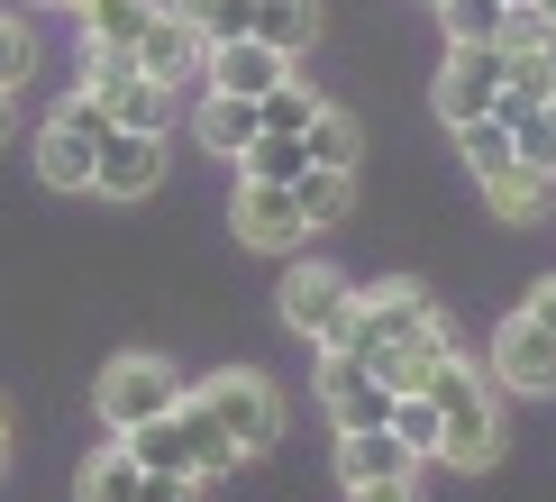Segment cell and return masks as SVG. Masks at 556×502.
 <instances>
[{
	"mask_svg": "<svg viewBox=\"0 0 556 502\" xmlns=\"http://www.w3.org/2000/svg\"><path fill=\"white\" fill-rule=\"evenodd\" d=\"M429 101H438V120H447V137L475 128V120H493V101H502V46H447Z\"/></svg>",
	"mask_w": 556,
	"mask_h": 502,
	"instance_id": "obj_10",
	"label": "cell"
},
{
	"mask_svg": "<svg viewBox=\"0 0 556 502\" xmlns=\"http://www.w3.org/2000/svg\"><path fill=\"white\" fill-rule=\"evenodd\" d=\"M155 183H165V137L110 128V147H101V174H91V192H101V201H147Z\"/></svg>",
	"mask_w": 556,
	"mask_h": 502,
	"instance_id": "obj_15",
	"label": "cell"
},
{
	"mask_svg": "<svg viewBox=\"0 0 556 502\" xmlns=\"http://www.w3.org/2000/svg\"><path fill=\"white\" fill-rule=\"evenodd\" d=\"M520 10H502V0H438V28H447V46H502V28H511Z\"/></svg>",
	"mask_w": 556,
	"mask_h": 502,
	"instance_id": "obj_24",
	"label": "cell"
},
{
	"mask_svg": "<svg viewBox=\"0 0 556 502\" xmlns=\"http://www.w3.org/2000/svg\"><path fill=\"white\" fill-rule=\"evenodd\" d=\"M520 311H529V319H539V329L556 338V274H539V284H529V302H520Z\"/></svg>",
	"mask_w": 556,
	"mask_h": 502,
	"instance_id": "obj_32",
	"label": "cell"
},
{
	"mask_svg": "<svg viewBox=\"0 0 556 502\" xmlns=\"http://www.w3.org/2000/svg\"><path fill=\"white\" fill-rule=\"evenodd\" d=\"M201 64H211V37H201L182 10H155V28L137 37V74L165 83L174 101H182V91H201Z\"/></svg>",
	"mask_w": 556,
	"mask_h": 502,
	"instance_id": "obj_13",
	"label": "cell"
},
{
	"mask_svg": "<svg viewBox=\"0 0 556 502\" xmlns=\"http://www.w3.org/2000/svg\"><path fill=\"white\" fill-rule=\"evenodd\" d=\"M429 10H438V0H429Z\"/></svg>",
	"mask_w": 556,
	"mask_h": 502,
	"instance_id": "obj_39",
	"label": "cell"
},
{
	"mask_svg": "<svg viewBox=\"0 0 556 502\" xmlns=\"http://www.w3.org/2000/svg\"><path fill=\"white\" fill-rule=\"evenodd\" d=\"M83 91L101 101L110 128H137V137H165L174 128V91L137 74V55H83Z\"/></svg>",
	"mask_w": 556,
	"mask_h": 502,
	"instance_id": "obj_8",
	"label": "cell"
},
{
	"mask_svg": "<svg viewBox=\"0 0 556 502\" xmlns=\"http://www.w3.org/2000/svg\"><path fill=\"white\" fill-rule=\"evenodd\" d=\"M338 356H356L365 375L383 384V393H420L438 365L456 356V319L429 302L410 274H392V284H356V302H346V329L329 338Z\"/></svg>",
	"mask_w": 556,
	"mask_h": 502,
	"instance_id": "obj_1",
	"label": "cell"
},
{
	"mask_svg": "<svg viewBox=\"0 0 556 502\" xmlns=\"http://www.w3.org/2000/svg\"><path fill=\"white\" fill-rule=\"evenodd\" d=\"M192 402L228 429L238 456H265L274 439H283V393H274V375H256V365H219V375H201Z\"/></svg>",
	"mask_w": 556,
	"mask_h": 502,
	"instance_id": "obj_6",
	"label": "cell"
},
{
	"mask_svg": "<svg viewBox=\"0 0 556 502\" xmlns=\"http://www.w3.org/2000/svg\"><path fill=\"white\" fill-rule=\"evenodd\" d=\"M256 37L283 46V55H301V46L319 37V0H256Z\"/></svg>",
	"mask_w": 556,
	"mask_h": 502,
	"instance_id": "obj_25",
	"label": "cell"
},
{
	"mask_svg": "<svg viewBox=\"0 0 556 502\" xmlns=\"http://www.w3.org/2000/svg\"><path fill=\"white\" fill-rule=\"evenodd\" d=\"M346 502H420V475H392V485H356Z\"/></svg>",
	"mask_w": 556,
	"mask_h": 502,
	"instance_id": "obj_31",
	"label": "cell"
},
{
	"mask_svg": "<svg viewBox=\"0 0 556 502\" xmlns=\"http://www.w3.org/2000/svg\"><path fill=\"white\" fill-rule=\"evenodd\" d=\"M346 302H356V284H346L338 265H292L283 274V292H274V311H283V329L292 338H311V348H329V338L346 329Z\"/></svg>",
	"mask_w": 556,
	"mask_h": 502,
	"instance_id": "obj_11",
	"label": "cell"
},
{
	"mask_svg": "<svg viewBox=\"0 0 556 502\" xmlns=\"http://www.w3.org/2000/svg\"><path fill=\"white\" fill-rule=\"evenodd\" d=\"M192 137H201L211 155H228V165H238V155L265 137V120H256V101H228V91H192Z\"/></svg>",
	"mask_w": 556,
	"mask_h": 502,
	"instance_id": "obj_18",
	"label": "cell"
},
{
	"mask_svg": "<svg viewBox=\"0 0 556 502\" xmlns=\"http://www.w3.org/2000/svg\"><path fill=\"white\" fill-rule=\"evenodd\" d=\"M301 155H311L319 174H356V155H365V128H356V110H319L311 128H301Z\"/></svg>",
	"mask_w": 556,
	"mask_h": 502,
	"instance_id": "obj_20",
	"label": "cell"
},
{
	"mask_svg": "<svg viewBox=\"0 0 556 502\" xmlns=\"http://www.w3.org/2000/svg\"><path fill=\"white\" fill-rule=\"evenodd\" d=\"M238 238L256 247V256H283V247L311 238V228H301L292 183H238Z\"/></svg>",
	"mask_w": 556,
	"mask_h": 502,
	"instance_id": "obj_16",
	"label": "cell"
},
{
	"mask_svg": "<svg viewBox=\"0 0 556 502\" xmlns=\"http://www.w3.org/2000/svg\"><path fill=\"white\" fill-rule=\"evenodd\" d=\"M128 456L147 475H192V485H211V475H228V466H247L238 448H228V429L201 411L192 393H182L165 421H147V429H128Z\"/></svg>",
	"mask_w": 556,
	"mask_h": 502,
	"instance_id": "obj_4",
	"label": "cell"
},
{
	"mask_svg": "<svg viewBox=\"0 0 556 502\" xmlns=\"http://www.w3.org/2000/svg\"><path fill=\"white\" fill-rule=\"evenodd\" d=\"M301 174H311L301 137H256V147L238 155V183H301Z\"/></svg>",
	"mask_w": 556,
	"mask_h": 502,
	"instance_id": "obj_27",
	"label": "cell"
},
{
	"mask_svg": "<svg viewBox=\"0 0 556 502\" xmlns=\"http://www.w3.org/2000/svg\"><path fill=\"white\" fill-rule=\"evenodd\" d=\"M37 10H64V0H37Z\"/></svg>",
	"mask_w": 556,
	"mask_h": 502,
	"instance_id": "obj_37",
	"label": "cell"
},
{
	"mask_svg": "<svg viewBox=\"0 0 556 502\" xmlns=\"http://www.w3.org/2000/svg\"><path fill=\"white\" fill-rule=\"evenodd\" d=\"M292 201H301V228H311V238H319V228H338L346 211H356V174H301L292 183Z\"/></svg>",
	"mask_w": 556,
	"mask_h": 502,
	"instance_id": "obj_22",
	"label": "cell"
},
{
	"mask_svg": "<svg viewBox=\"0 0 556 502\" xmlns=\"http://www.w3.org/2000/svg\"><path fill=\"white\" fill-rule=\"evenodd\" d=\"M547 120H556V91H547Z\"/></svg>",
	"mask_w": 556,
	"mask_h": 502,
	"instance_id": "obj_38",
	"label": "cell"
},
{
	"mask_svg": "<svg viewBox=\"0 0 556 502\" xmlns=\"http://www.w3.org/2000/svg\"><path fill=\"white\" fill-rule=\"evenodd\" d=\"M529 10H539V18H547V28H556V0H529Z\"/></svg>",
	"mask_w": 556,
	"mask_h": 502,
	"instance_id": "obj_35",
	"label": "cell"
},
{
	"mask_svg": "<svg viewBox=\"0 0 556 502\" xmlns=\"http://www.w3.org/2000/svg\"><path fill=\"white\" fill-rule=\"evenodd\" d=\"M420 393H429V411H438V456H429V466L483 475V466L502 456V393H493V375L466 365V356H447Z\"/></svg>",
	"mask_w": 556,
	"mask_h": 502,
	"instance_id": "obj_2",
	"label": "cell"
},
{
	"mask_svg": "<svg viewBox=\"0 0 556 502\" xmlns=\"http://www.w3.org/2000/svg\"><path fill=\"white\" fill-rule=\"evenodd\" d=\"M182 393H192V384H182L155 348H119V356L101 365V384H91V411H101V429H110V439H128V429L165 421Z\"/></svg>",
	"mask_w": 556,
	"mask_h": 502,
	"instance_id": "obj_5",
	"label": "cell"
},
{
	"mask_svg": "<svg viewBox=\"0 0 556 502\" xmlns=\"http://www.w3.org/2000/svg\"><path fill=\"white\" fill-rule=\"evenodd\" d=\"M128 502H201V485H192V475H137Z\"/></svg>",
	"mask_w": 556,
	"mask_h": 502,
	"instance_id": "obj_30",
	"label": "cell"
},
{
	"mask_svg": "<svg viewBox=\"0 0 556 502\" xmlns=\"http://www.w3.org/2000/svg\"><path fill=\"white\" fill-rule=\"evenodd\" d=\"M101 147H110V120L91 91H64L55 110H46L37 128V174L55 183V192H91V174H101Z\"/></svg>",
	"mask_w": 556,
	"mask_h": 502,
	"instance_id": "obj_7",
	"label": "cell"
},
{
	"mask_svg": "<svg viewBox=\"0 0 556 502\" xmlns=\"http://www.w3.org/2000/svg\"><path fill=\"white\" fill-rule=\"evenodd\" d=\"M0 466H10V402H0Z\"/></svg>",
	"mask_w": 556,
	"mask_h": 502,
	"instance_id": "obj_33",
	"label": "cell"
},
{
	"mask_svg": "<svg viewBox=\"0 0 556 502\" xmlns=\"http://www.w3.org/2000/svg\"><path fill=\"white\" fill-rule=\"evenodd\" d=\"M319 110H329V91H319V83H274L265 91V101H256V120H265V137H301V128H311L319 120Z\"/></svg>",
	"mask_w": 556,
	"mask_h": 502,
	"instance_id": "obj_23",
	"label": "cell"
},
{
	"mask_svg": "<svg viewBox=\"0 0 556 502\" xmlns=\"http://www.w3.org/2000/svg\"><path fill=\"white\" fill-rule=\"evenodd\" d=\"M502 128H511V147H520L529 165H539V174L556 183V120H547V110H511Z\"/></svg>",
	"mask_w": 556,
	"mask_h": 502,
	"instance_id": "obj_29",
	"label": "cell"
},
{
	"mask_svg": "<svg viewBox=\"0 0 556 502\" xmlns=\"http://www.w3.org/2000/svg\"><path fill=\"white\" fill-rule=\"evenodd\" d=\"M37 83V28H28V10H0V91H28Z\"/></svg>",
	"mask_w": 556,
	"mask_h": 502,
	"instance_id": "obj_26",
	"label": "cell"
},
{
	"mask_svg": "<svg viewBox=\"0 0 556 502\" xmlns=\"http://www.w3.org/2000/svg\"><path fill=\"white\" fill-rule=\"evenodd\" d=\"M392 475H420V456H410L392 429H338V485H392Z\"/></svg>",
	"mask_w": 556,
	"mask_h": 502,
	"instance_id": "obj_17",
	"label": "cell"
},
{
	"mask_svg": "<svg viewBox=\"0 0 556 502\" xmlns=\"http://www.w3.org/2000/svg\"><path fill=\"white\" fill-rule=\"evenodd\" d=\"M83 28V55H137V37L155 28V0H91V10H74Z\"/></svg>",
	"mask_w": 556,
	"mask_h": 502,
	"instance_id": "obj_19",
	"label": "cell"
},
{
	"mask_svg": "<svg viewBox=\"0 0 556 502\" xmlns=\"http://www.w3.org/2000/svg\"><path fill=\"white\" fill-rule=\"evenodd\" d=\"M502 10H529V0H502Z\"/></svg>",
	"mask_w": 556,
	"mask_h": 502,
	"instance_id": "obj_36",
	"label": "cell"
},
{
	"mask_svg": "<svg viewBox=\"0 0 556 502\" xmlns=\"http://www.w3.org/2000/svg\"><path fill=\"white\" fill-rule=\"evenodd\" d=\"M456 155H466V174H475V192H483V211H493L502 228H529L547 211V192L556 183L529 165V155L511 147V128L502 120H475V128H456Z\"/></svg>",
	"mask_w": 556,
	"mask_h": 502,
	"instance_id": "obj_3",
	"label": "cell"
},
{
	"mask_svg": "<svg viewBox=\"0 0 556 502\" xmlns=\"http://www.w3.org/2000/svg\"><path fill=\"white\" fill-rule=\"evenodd\" d=\"M10 110H18V101H10V91H0V137H10Z\"/></svg>",
	"mask_w": 556,
	"mask_h": 502,
	"instance_id": "obj_34",
	"label": "cell"
},
{
	"mask_svg": "<svg viewBox=\"0 0 556 502\" xmlns=\"http://www.w3.org/2000/svg\"><path fill=\"white\" fill-rule=\"evenodd\" d=\"M483 375H493V393L502 402H547L556 393V338L539 329L529 311H502V329H493V348H483Z\"/></svg>",
	"mask_w": 556,
	"mask_h": 502,
	"instance_id": "obj_9",
	"label": "cell"
},
{
	"mask_svg": "<svg viewBox=\"0 0 556 502\" xmlns=\"http://www.w3.org/2000/svg\"><path fill=\"white\" fill-rule=\"evenodd\" d=\"M137 456H128V439H110V448H91L83 456V475H74V502H128L137 493Z\"/></svg>",
	"mask_w": 556,
	"mask_h": 502,
	"instance_id": "obj_21",
	"label": "cell"
},
{
	"mask_svg": "<svg viewBox=\"0 0 556 502\" xmlns=\"http://www.w3.org/2000/svg\"><path fill=\"white\" fill-rule=\"evenodd\" d=\"M392 439H402L410 456H438V411H429V393H392Z\"/></svg>",
	"mask_w": 556,
	"mask_h": 502,
	"instance_id": "obj_28",
	"label": "cell"
},
{
	"mask_svg": "<svg viewBox=\"0 0 556 502\" xmlns=\"http://www.w3.org/2000/svg\"><path fill=\"white\" fill-rule=\"evenodd\" d=\"M319 411H329V429H392V393L338 348H319Z\"/></svg>",
	"mask_w": 556,
	"mask_h": 502,
	"instance_id": "obj_14",
	"label": "cell"
},
{
	"mask_svg": "<svg viewBox=\"0 0 556 502\" xmlns=\"http://www.w3.org/2000/svg\"><path fill=\"white\" fill-rule=\"evenodd\" d=\"M301 64L283 55V46H265V37H219L211 46V64H201V91H228V101H265L274 83H292Z\"/></svg>",
	"mask_w": 556,
	"mask_h": 502,
	"instance_id": "obj_12",
	"label": "cell"
}]
</instances>
